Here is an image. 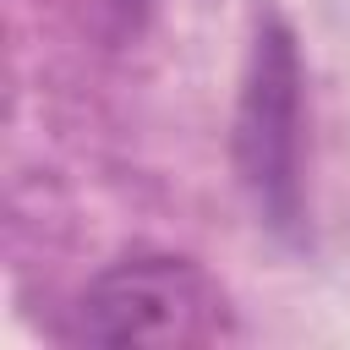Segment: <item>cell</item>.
<instances>
[{"label": "cell", "instance_id": "6da1fadb", "mask_svg": "<svg viewBox=\"0 0 350 350\" xmlns=\"http://www.w3.org/2000/svg\"><path fill=\"white\" fill-rule=\"evenodd\" d=\"M235 170L252 208L290 235L301 224V55L279 16L257 27L241 77Z\"/></svg>", "mask_w": 350, "mask_h": 350}, {"label": "cell", "instance_id": "7a4b0ae2", "mask_svg": "<svg viewBox=\"0 0 350 350\" xmlns=\"http://www.w3.org/2000/svg\"><path fill=\"white\" fill-rule=\"evenodd\" d=\"M224 328V295L191 257L109 262L77 301L88 345H202Z\"/></svg>", "mask_w": 350, "mask_h": 350}]
</instances>
